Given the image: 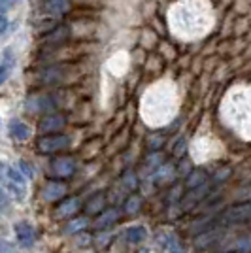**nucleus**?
Masks as SVG:
<instances>
[{
    "label": "nucleus",
    "mask_w": 251,
    "mask_h": 253,
    "mask_svg": "<svg viewBox=\"0 0 251 253\" xmlns=\"http://www.w3.org/2000/svg\"><path fill=\"white\" fill-rule=\"evenodd\" d=\"M70 144V140L63 134H51V136H42L38 140V149L43 153H53V151H61Z\"/></svg>",
    "instance_id": "obj_2"
},
{
    "label": "nucleus",
    "mask_w": 251,
    "mask_h": 253,
    "mask_svg": "<svg viewBox=\"0 0 251 253\" xmlns=\"http://www.w3.org/2000/svg\"><path fill=\"white\" fill-rule=\"evenodd\" d=\"M80 208V204H78V201L76 199H70V201L63 202L61 206H59V210H57V215H70V213H74V211Z\"/></svg>",
    "instance_id": "obj_12"
},
{
    "label": "nucleus",
    "mask_w": 251,
    "mask_h": 253,
    "mask_svg": "<svg viewBox=\"0 0 251 253\" xmlns=\"http://www.w3.org/2000/svg\"><path fill=\"white\" fill-rule=\"evenodd\" d=\"M4 185L8 187V191L11 193V197L15 201H25V197H27V181H25V176L17 169L8 167Z\"/></svg>",
    "instance_id": "obj_1"
},
{
    "label": "nucleus",
    "mask_w": 251,
    "mask_h": 253,
    "mask_svg": "<svg viewBox=\"0 0 251 253\" xmlns=\"http://www.w3.org/2000/svg\"><path fill=\"white\" fill-rule=\"evenodd\" d=\"M8 132H10V136H13L15 140H27V138L31 136L29 125H25L19 119H13V121H11L10 126H8Z\"/></svg>",
    "instance_id": "obj_6"
},
{
    "label": "nucleus",
    "mask_w": 251,
    "mask_h": 253,
    "mask_svg": "<svg viewBox=\"0 0 251 253\" xmlns=\"http://www.w3.org/2000/svg\"><path fill=\"white\" fill-rule=\"evenodd\" d=\"M11 66H13V57H11V51L4 53V59L0 63V85L8 80V76L11 72Z\"/></svg>",
    "instance_id": "obj_9"
},
{
    "label": "nucleus",
    "mask_w": 251,
    "mask_h": 253,
    "mask_svg": "<svg viewBox=\"0 0 251 253\" xmlns=\"http://www.w3.org/2000/svg\"><path fill=\"white\" fill-rule=\"evenodd\" d=\"M64 185H61V183H57V181H51L45 189H43V197L47 199V201H57V199H61L64 195Z\"/></svg>",
    "instance_id": "obj_8"
},
{
    "label": "nucleus",
    "mask_w": 251,
    "mask_h": 253,
    "mask_svg": "<svg viewBox=\"0 0 251 253\" xmlns=\"http://www.w3.org/2000/svg\"><path fill=\"white\" fill-rule=\"evenodd\" d=\"M146 236H147V231L144 227H132V229L126 231V240H128V242L138 244V242H142Z\"/></svg>",
    "instance_id": "obj_11"
},
{
    "label": "nucleus",
    "mask_w": 251,
    "mask_h": 253,
    "mask_svg": "<svg viewBox=\"0 0 251 253\" xmlns=\"http://www.w3.org/2000/svg\"><path fill=\"white\" fill-rule=\"evenodd\" d=\"M6 206H8V197H6V193L0 189V213L6 210Z\"/></svg>",
    "instance_id": "obj_15"
},
{
    "label": "nucleus",
    "mask_w": 251,
    "mask_h": 253,
    "mask_svg": "<svg viewBox=\"0 0 251 253\" xmlns=\"http://www.w3.org/2000/svg\"><path fill=\"white\" fill-rule=\"evenodd\" d=\"M15 236H17L19 244L25 246V248H29V246L34 244V229H32L29 223H25V221L17 223V225H15Z\"/></svg>",
    "instance_id": "obj_3"
},
{
    "label": "nucleus",
    "mask_w": 251,
    "mask_h": 253,
    "mask_svg": "<svg viewBox=\"0 0 251 253\" xmlns=\"http://www.w3.org/2000/svg\"><path fill=\"white\" fill-rule=\"evenodd\" d=\"M0 253H13V252H11V248L6 242H0Z\"/></svg>",
    "instance_id": "obj_16"
},
{
    "label": "nucleus",
    "mask_w": 251,
    "mask_h": 253,
    "mask_svg": "<svg viewBox=\"0 0 251 253\" xmlns=\"http://www.w3.org/2000/svg\"><path fill=\"white\" fill-rule=\"evenodd\" d=\"M63 125H64V119L61 116H49L40 123V130H42L43 134L45 132H53L55 134V130H61Z\"/></svg>",
    "instance_id": "obj_7"
},
{
    "label": "nucleus",
    "mask_w": 251,
    "mask_h": 253,
    "mask_svg": "<svg viewBox=\"0 0 251 253\" xmlns=\"http://www.w3.org/2000/svg\"><path fill=\"white\" fill-rule=\"evenodd\" d=\"M53 174L57 176V178H68L70 174L74 172V161L72 159H66V157H63V159H55L53 161Z\"/></svg>",
    "instance_id": "obj_4"
},
{
    "label": "nucleus",
    "mask_w": 251,
    "mask_h": 253,
    "mask_svg": "<svg viewBox=\"0 0 251 253\" xmlns=\"http://www.w3.org/2000/svg\"><path fill=\"white\" fill-rule=\"evenodd\" d=\"M115 219H117V211H115V210L104 211V213L100 215V219L96 221V227H108V225H112Z\"/></svg>",
    "instance_id": "obj_13"
},
{
    "label": "nucleus",
    "mask_w": 251,
    "mask_h": 253,
    "mask_svg": "<svg viewBox=\"0 0 251 253\" xmlns=\"http://www.w3.org/2000/svg\"><path fill=\"white\" fill-rule=\"evenodd\" d=\"M66 6H68V0H45V2H43L45 11H47V13H53V15L64 11Z\"/></svg>",
    "instance_id": "obj_10"
},
{
    "label": "nucleus",
    "mask_w": 251,
    "mask_h": 253,
    "mask_svg": "<svg viewBox=\"0 0 251 253\" xmlns=\"http://www.w3.org/2000/svg\"><path fill=\"white\" fill-rule=\"evenodd\" d=\"M136 208H138V201H136V199H134V201H132V204H130V202H128V204H126V210H128V211L136 210Z\"/></svg>",
    "instance_id": "obj_17"
},
{
    "label": "nucleus",
    "mask_w": 251,
    "mask_h": 253,
    "mask_svg": "<svg viewBox=\"0 0 251 253\" xmlns=\"http://www.w3.org/2000/svg\"><path fill=\"white\" fill-rule=\"evenodd\" d=\"M6 31H8V17L4 13H0V34H4Z\"/></svg>",
    "instance_id": "obj_14"
},
{
    "label": "nucleus",
    "mask_w": 251,
    "mask_h": 253,
    "mask_svg": "<svg viewBox=\"0 0 251 253\" xmlns=\"http://www.w3.org/2000/svg\"><path fill=\"white\" fill-rule=\"evenodd\" d=\"M251 215V206L250 204H242V206H236L225 213V221L229 223H236V221H244Z\"/></svg>",
    "instance_id": "obj_5"
}]
</instances>
